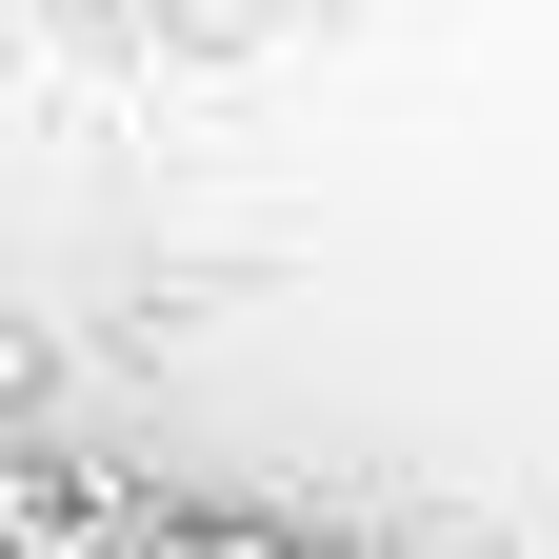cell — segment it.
<instances>
[{
  "label": "cell",
  "instance_id": "6da1fadb",
  "mask_svg": "<svg viewBox=\"0 0 559 559\" xmlns=\"http://www.w3.org/2000/svg\"><path fill=\"white\" fill-rule=\"evenodd\" d=\"M140 559H320V539H280V520H140Z\"/></svg>",
  "mask_w": 559,
  "mask_h": 559
},
{
  "label": "cell",
  "instance_id": "7a4b0ae2",
  "mask_svg": "<svg viewBox=\"0 0 559 559\" xmlns=\"http://www.w3.org/2000/svg\"><path fill=\"white\" fill-rule=\"evenodd\" d=\"M479 559H500V539H479Z\"/></svg>",
  "mask_w": 559,
  "mask_h": 559
}]
</instances>
